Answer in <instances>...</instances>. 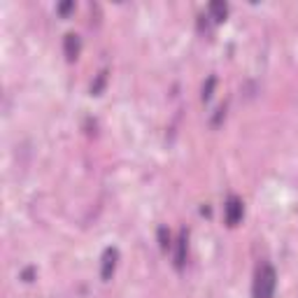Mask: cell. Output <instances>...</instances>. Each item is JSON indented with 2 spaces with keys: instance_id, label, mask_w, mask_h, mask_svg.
Wrapping results in <instances>:
<instances>
[{
  "instance_id": "2",
  "label": "cell",
  "mask_w": 298,
  "mask_h": 298,
  "mask_svg": "<svg viewBox=\"0 0 298 298\" xmlns=\"http://www.w3.org/2000/svg\"><path fill=\"white\" fill-rule=\"evenodd\" d=\"M116 258H119V252L116 250H105V254H102V264H100V278L108 282V280H112V275H114V268H116Z\"/></svg>"
},
{
  "instance_id": "10",
  "label": "cell",
  "mask_w": 298,
  "mask_h": 298,
  "mask_svg": "<svg viewBox=\"0 0 298 298\" xmlns=\"http://www.w3.org/2000/svg\"><path fill=\"white\" fill-rule=\"evenodd\" d=\"M72 7H74V5H72V2H63V5H61V7H58V12H61V14H68V12H70V10H72Z\"/></svg>"
},
{
  "instance_id": "1",
  "label": "cell",
  "mask_w": 298,
  "mask_h": 298,
  "mask_svg": "<svg viewBox=\"0 0 298 298\" xmlns=\"http://www.w3.org/2000/svg\"><path fill=\"white\" fill-rule=\"evenodd\" d=\"M278 286V272L272 266H261L256 272V282H254V298H272Z\"/></svg>"
},
{
  "instance_id": "9",
  "label": "cell",
  "mask_w": 298,
  "mask_h": 298,
  "mask_svg": "<svg viewBox=\"0 0 298 298\" xmlns=\"http://www.w3.org/2000/svg\"><path fill=\"white\" fill-rule=\"evenodd\" d=\"M158 240H161V250H168V230L158 228Z\"/></svg>"
},
{
  "instance_id": "4",
  "label": "cell",
  "mask_w": 298,
  "mask_h": 298,
  "mask_svg": "<svg viewBox=\"0 0 298 298\" xmlns=\"http://www.w3.org/2000/svg\"><path fill=\"white\" fill-rule=\"evenodd\" d=\"M63 52H66V58L68 61H74L77 56H80V38L72 33L66 35V40H63Z\"/></svg>"
},
{
  "instance_id": "5",
  "label": "cell",
  "mask_w": 298,
  "mask_h": 298,
  "mask_svg": "<svg viewBox=\"0 0 298 298\" xmlns=\"http://www.w3.org/2000/svg\"><path fill=\"white\" fill-rule=\"evenodd\" d=\"M184 261H186V230H182V233H180V238H177V252H175V266H177V270H182Z\"/></svg>"
},
{
  "instance_id": "7",
  "label": "cell",
  "mask_w": 298,
  "mask_h": 298,
  "mask_svg": "<svg viewBox=\"0 0 298 298\" xmlns=\"http://www.w3.org/2000/svg\"><path fill=\"white\" fill-rule=\"evenodd\" d=\"M214 86H217V77L212 74V77H208V82H205V86H203V100H210L212 94H214Z\"/></svg>"
},
{
  "instance_id": "3",
  "label": "cell",
  "mask_w": 298,
  "mask_h": 298,
  "mask_svg": "<svg viewBox=\"0 0 298 298\" xmlns=\"http://www.w3.org/2000/svg\"><path fill=\"white\" fill-rule=\"evenodd\" d=\"M224 210H226V224L228 226H238L240 224V219H242V200L240 198L230 196Z\"/></svg>"
},
{
  "instance_id": "8",
  "label": "cell",
  "mask_w": 298,
  "mask_h": 298,
  "mask_svg": "<svg viewBox=\"0 0 298 298\" xmlns=\"http://www.w3.org/2000/svg\"><path fill=\"white\" fill-rule=\"evenodd\" d=\"M105 80H108V72H100L98 74V82H96L94 86H91V94H100V88H102V84H105Z\"/></svg>"
},
{
  "instance_id": "6",
  "label": "cell",
  "mask_w": 298,
  "mask_h": 298,
  "mask_svg": "<svg viewBox=\"0 0 298 298\" xmlns=\"http://www.w3.org/2000/svg\"><path fill=\"white\" fill-rule=\"evenodd\" d=\"M210 14L214 21H224L226 14H228V7H226V2H222V0H214V2H210Z\"/></svg>"
}]
</instances>
